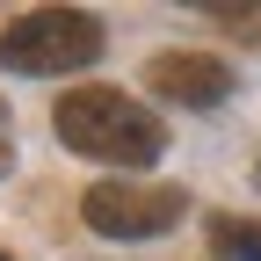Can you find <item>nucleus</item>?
Instances as JSON below:
<instances>
[{
    "label": "nucleus",
    "instance_id": "nucleus-1",
    "mask_svg": "<svg viewBox=\"0 0 261 261\" xmlns=\"http://www.w3.org/2000/svg\"><path fill=\"white\" fill-rule=\"evenodd\" d=\"M51 123H58V138L73 152L109 160V167H123V174L130 167H152V160L167 152V123H160L145 102L116 94V87H73L51 109Z\"/></svg>",
    "mask_w": 261,
    "mask_h": 261
},
{
    "label": "nucleus",
    "instance_id": "nucleus-4",
    "mask_svg": "<svg viewBox=\"0 0 261 261\" xmlns=\"http://www.w3.org/2000/svg\"><path fill=\"white\" fill-rule=\"evenodd\" d=\"M145 80L160 102H181V109H218L232 94V65L211 58V51H160L145 65Z\"/></svg>",
    "mask_w": 261,
    "mask_h": 261
},
{
    "label": "nucleus",
    "instance_id": "nucleus-6",
    "mask_svg": "<svg viewBox=\"0 0 261 261\" xmlns=\"http://www.w3.org/2000/svg\"><path fill=\"white\" fill-rule=\"evenodd\" d=\"M15 167V116H8V102H0V174Z\"/></svg>",
    "mask_w": 261,
    "mask_h": 261
},
{
    "label": "nucleus",
    "instance_id": "nucleus-3",
    "mask_svg": "<svg viewBox=\"0 0 261 261\" xmlns=\"http://www.w3.org/2000/svg\"><path fill=\"white\" fill-rule=\"evenodd\" d=\"M181 203L189 196L174 181H94L80 196V218L102 240H160L181 225Z\"/></svg>",
    "mask_w": 261,
    "mask_h": 261
},
{
    "label": "nucleus",
    "instance_id": "nucleus-8",
    "mask_svg": "<svg viewBox=\"0 0 261 261\" xmlns=\"http://www.w3.org/2000/svg\"><path fill=\"white\" fill-rule=\"evenodd\" d=\"M0 261H8V254H0Z\"/></svg>",
    "mask_w": 261,
    "mask_h": 261
},
{
    "label": "nucleus",
    "instance_id": "nucleus-5",
    "mask_svg": "<svg viewBox=\"0 0 261 261\" xmlns=\"http://www.w3.org/2000/svg\"><path fill=\"white\" fill-rule=\"evenodd\" d=\"M211 254L218 261H261V218H211Z\"/></svg>",
    "mask_w": 261,
    "mask_h": 261
},
{
    "label": "nucleus",
    "instance_id": "nucleus-2",
    "mask_svg": "<svg viewBox=\"0 0 261 261\" xmlns=\"http://www.w3.org/2000/svg\"><path fill=\"white\" fill-rule=\"evenodd\" d=\"M102 58V22L87 8H29L0 29V65L8 73H80Z\"/></svg>",
    "mask_w": 261,
    "mask_h": 261
},
{
    "label": "nucleus",
    "instance_id": "nucleus-7",
    "mask_svg": "<svg viewBox=\"0 0 261 261\" xmlns=\"http://www.w3.org/2000/svg\"><path fill=\"white\" fill-rule=\"evenodd\" d=\"M254 181H261V167H254Z\"/></svg>",
    "mask_w": 261,
    "mask_h": 261
}]
</instances>
